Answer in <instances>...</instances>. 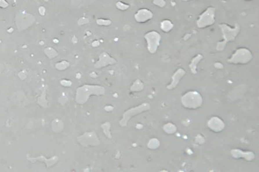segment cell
Masks as SVG:
<instances>
[{"label": "cell", "instance_id": "6da1fadb", "mask_svg": "<svg viewBox=\"0 0 259 172\" xmlns=\"http://www.w3.org/2000/svg\"><path fill=\"white\" fill-rule=\"evenodd\" d=\"M222 32L223 40L217 44L218 50H223L226 44L230 41H234L240 32V26L236 23L234 27H231L226 23H222L219 25Z\"/></svg>", "mask_w": 259, "mask_h": 172}, {"label": "cell", "instance_id": "7a4b0ae2", "mask_svg": "<svg viewBox=\"0 0 259 172\" xmlns=\"http://www.w3.org/2000/svg\"><path fill=\"white\" fill-rule=\"evenodd\" d=\"M216 9L214 7H207L198 17L196 26L199 28H208L214 24L215 22Z\"/></svg>", "mask_w": 259, "mask_h": 172}, {"label": "cell", "instance_id": "3957f363", "mask_svg": "<svg viewBox=\"0 0 259 172\" xmlns=\"http://www.w3.org/2000/svg\"><path fill=\"white\" fill-rule=\"evenodd\" d=\"M252 58V55L248 49L246 48H240L236 51L229 61L234 63L245 64L248 62Z\"/></svg>", "mask_w": 259, "mask_h": 172}, {"label": "cell", "instance_id": "277c9868", "mask_svg": "<svg viewBox=\"0 0 259 172\" xmlns=\"http://www.w3.org/2000/svg\"><path fill=\"white\" fill-rule=\"evenodd\" d=\"M145 38L148 42V46L151 47V50H155L161 40L160 35L156 31H151L145 35Z\"/></svg>", "mask_w": 259, "mask_h": 172}, {"label": "cell", "instance_id": "5b68a950", "mask_svg": "<svg viewBox=\"0 0 259 172\" xmlns=\"http://www.w3.org/2000/svg\"><path fill=\"white\" fill-rule=\"evenodd\" d=\"M153 17V13L147 9H142L139 10L136 15L135 18L139 23H145L150 20Z\"/></svg>", "mask_w": 259, "mask_h": 172}, {"label": "cell", "instance_id": "8992f818", "mask_svg": "<svg viewBox=\"0 0 259 172\" xmlns=\"http://www.w3.org/2000/svg\"><path fill=\"white\" fill-rule=\"evenodd\" d=\"M160 27L163 32L165 33H168L173 30L174 27V24L171 20L169 19H165L161 21Z\"/></svg>", "mask_w": 259, "mask_h": 172}, {"label": "cell", "instance_id": "52a82bcc", "mask_svg": "<svg viewBox=\"0 0 259 172\" xmlns=\"http://www.w3.org/2000/svg\"><path fill=\"white\" fill-rule=\"evenodd\" d=\"M153 3L161 8H164L166 5V1L165 0H153Z\"/></svg>", "mask_w": 259, "mask_h": 172}, {"label": "cell", "instance_id": "ba28073f", "mask_svg": "<svg viewBox=\"0 0 259 172\" xmlns=\"http://www.w3.org/2000/svg\"><path fill=\"white\" fill-rule=\"evenodd\" d=\"M183 1H184V2H188V1H191V0H182Z\"/></svg>", "mask_w": 259, "mask_h": 172}, {"label": "cell", "instance_id": "9c48e42d", "mask_svg": "<svg viewBox=\"0 0 259 172\" xmlns=\"http://www.w3.org/2000/svg\"><path fill=\"white\" fill-rule=\"evenodd\" d=\"M245 1H252V0H245Z\"/></svg>", "mask_w": 259, "mask_h": 172}]
</instances>
